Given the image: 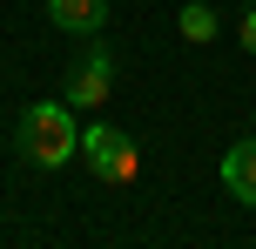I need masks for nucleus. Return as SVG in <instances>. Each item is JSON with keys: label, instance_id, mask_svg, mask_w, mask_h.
I'll return each instance as SVG.
<instances>
[{"label": "nucleus", "instance_id": "f257e3e1", "mask_svg": "<svg viewBox=\"0 0 256 249\" xmlns=\"http://www.w3.org/2000/svg\"><path fill=\"white\" fill-rule=\"evenodd\" d=\"M14 142H20V155L34 162V169H68V162L81 155V121H74L68 101H34V108H20Z\"/></svg>", "mask_w": 256, "mask_h": 249}, {"label": "nucleus", "instance_id": "f03ea898", "mask_svg": "<svg viewBox=\"0 0 256 249\" xmlns=\"http://www.w3.org/2000/svg\"><path fill=\"white\" fill-rule=\"evenodd\" d=\"M74 162H88L94 182H115V189L142 175V148L128 142L122 128H108V121H88V128H81V155Z\"/></svg>", "mask_w": 256, "mask_h": 249}, {"label": "nucleus", "instance_id": "7ed1b4c3", "mask_svg": "<svg viewBox=\"0 0 256 249\" xmlns=\"http://www.w3.org/2000/svg\"><path fill=\"white\" fill-rule=\"evenodd\" d=\"M108 88H115V54H108V47H88L74 67H68L61 101H68V108H102V101H108Z\"/></svg>", "mask_w": 256, "mask_h": 249}, {"label": "nucleus", "instance_id": "20e7f679", "mask_svg": "<svg viewBox=\"0 0 256 249\" xmlns=\"http://www.w3.org/2000/svg\"><path fill=\"white\" fill-rule=\"evenodd\" d=\"M48 20L61 27V34H81V40H94L108 27V0H48Z\"/></svg>", "mask_w": 256, "mask_h": 249}, {"label": "nucleus", "instance_id": "39448f33", "mask_svg": "<svg viewBox=\"0 0 256 249\" xmlns=\"http://www.w3.org/2000/svg\"><path fill=\"white\" fill-rule=\"evenodd\" d=\"M222 189H230L243 209H256V135H250V142H236L230 155H222Z\"/></svg>", "mask_w": 256, "mask_h": 249}, {"label": "nucleus", "instance_id": "423d86ee", "mask_svg": "<svg viewBox=\"0 0 256 249\" xmlns=\"http://www.w3.org/2000/svg\"><path fill=\"white\" fill-rule=\"evenodd\" d=\"M176 27H182V40H196V47H202V40H216V7L189 0V7L176 13Z\"/></svg>", "mask_w": 256, "mask_h": 249}, {"label": "nucleus", "instance_id": "0eeeda50", "mask_svg": "<svg viewBox=\"0 0 256 249\" xmlns=\"http://www.w3.org/2000/svg\"><path fill=\"white\" fill-rule=\"evenodd\" d=\"M243 47L256 54V0H250V13H243Z\"/></svg>", "mask_w": 256, "mask_h": 249}]
</instances>
